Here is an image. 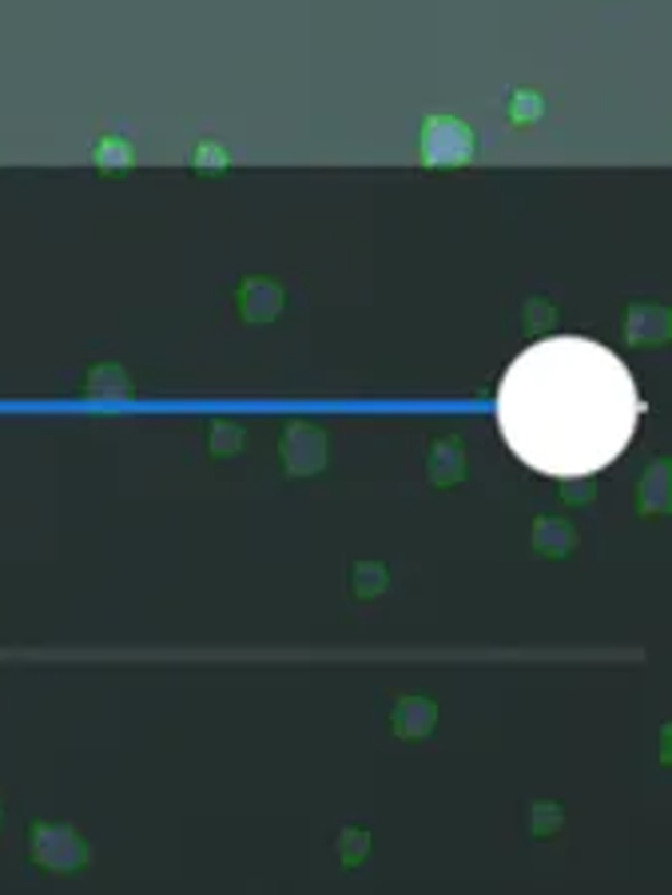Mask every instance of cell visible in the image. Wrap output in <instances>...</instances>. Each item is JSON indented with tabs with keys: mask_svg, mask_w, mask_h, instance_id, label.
Here are the masks:
<instances>
[{
	"mask_svg": "<svg viewBox=\"0 0 672 895\" xmlns=\"http://www.w3.org/2000/svg\"><path fill=\"white\" fill-rule=\"evenodd\" d=\"M645 410L621 355L581 335L537 338L510 362L498 390L501 438L530 470L561 482L617 462Z\"/></svg>",
	"mask_w": 672,
	"mask_h": 895,
	"instance_id": "obj_1",
	"label": "cell"
},
{
	"mask_svg": "<svg viewBox=\"0 0 672 895\" xmlns=\"http://www.w3.org/2000/svg\"><path fill=\"white\" fill-rule=\"evenodd\" d=\"M422 151L430 163H465L474 156V136L458 120H430L426 136H422Z\"/></svg>",
	"mask_w": 672,
	"mask_h": 895,
	"instance_id": "obj_2",
	"label": "cell"
},
{
	"mask_svg": "<svg viewBox=\"0 0 672 895\" xmlns=\"http://www.w3.org/2000/svg\"><path fill=\"white\" fill-rule=\"evenodd\" d=\"M537 108H542V104H537L534 96H518V104H513V116H518V120L537 116Z\"/></svg>",
	"mask_w": 672,
	"mask_h": 895,
	"instance_id": "obj_3",
	"label": "cell"
}]
</instances>
